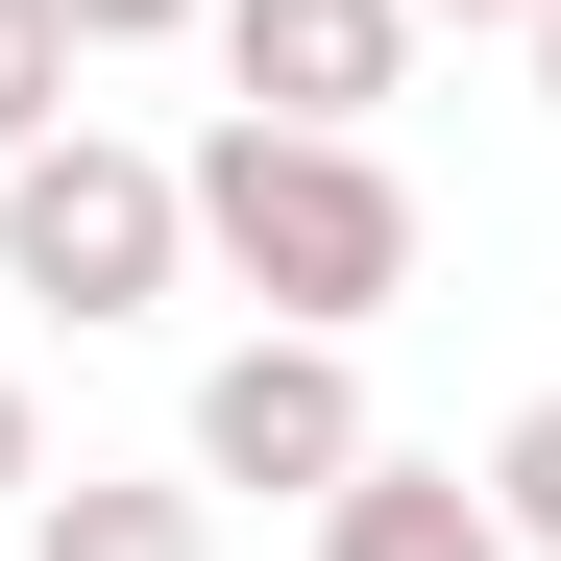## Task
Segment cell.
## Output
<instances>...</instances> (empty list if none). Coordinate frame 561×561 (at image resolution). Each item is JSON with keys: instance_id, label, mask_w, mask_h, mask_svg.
I'll use <instances>...</instances> for the list:
<instances>
[{"instance_id": "6da1fadb", "label": "cell", "mask_w": 561, "mask_h": 561, "mask_svg": "<svg viewBox=\"0 0 561 561\" xmlns=\"http://www.w3.org/2000/svg\"><path fill=\"white\" fill-rule=\"evenodd\" d=\"M171 171H196V268H220V294L318 318V342H366L415 294V171L366 123H196Z\"/></svg>"}, {"instance_id": "7a4b0ae2", "label": "cell", "mask_w": 561, "mask_h": 561, "mask_svg": "<svg viewBox=\"0 0 561 561\" xmlns=\"http://www.w3.org/2000/svg\"><path fill=\"white\" fill-rule=\"evenodd\" d=\"M171 268H196V171H171V147L49 123L25 171H0V294H49V318H171Z\"/></svg>"}, {"instance_id": "3957f363", "label": "cell", "mask_w": 561, "mask_h": 561, "mask_svg": "<svg viewBox=\"0 0 561 561\" xmlns=\"http://www.w3.org/2000/svg\"><path fill=\"white\" fill-rule=\"evenodd\" d=\"M366 439H391V415H366V366H342L318 318H268V342L196 366V489H294V513H318Z\"/></svg>"}, {"instance_id": "277c9868", "label": "cell", "mask_w": 561, "mask_h": 561, "mask_svg": "<svg viewBox=\"0 0 561 561\" xmlns=\"http://www.w3.org/2000/svg\"><path fill=\"white\" fill-rule=\"evenodd\" d=\"M220 73H244V123H391L415 0H220Z\"/></svg>"}, {"instance_id": "5b68a950", "label": "cell", "mask_w": 561, "mask_h": 561, "mask_svg": "<svg viewBox=\"0 0 561 561\" xmlns=\"http://www.w3.org/2000/svg\"><path fill=\"white\" fill-rule=\"evenodd\" d=\"M318 561H513V513H489V463H415V439H366L342 489H318Z\"/></svg>"}, {"instance_id": "8992f818", "label": "cell", "mask_w": 561, "mask_h": 561, "mask_svg": "<svg viewBox=\"0 0 561 561\" xmlns=\"http://www.w3.org/2000/svg\"><path fill=\"white\" fill-rule=\"evenodd\" d=\"M25 561H220V513H196V489H123V463H49Z\"/></svg>"}, {"instance_id": "52a82bcc", "label": "cell", "mask_w": 561, "mask_h": 561, "mask_svg": "<svg viewBox=\"0 0 561 561\" xmlns=\"http://www.w3.org/2000/svg\"><path fill=\"white\" fill-rule=\"evenodd\" d=\"M73 73H99V49H73V25H49V0H0V171H25V147L73 123Z\"/></svg>"}, {"instance_id": "ba28073f", "label": "cell", "mask_w": 561, "mask_h": 561, "mask_svg": "<svg viewBox=\"0 0 561 561\" xmlns=\"http://www.w3.org/2000/svg\"><path fill=\"white\" fill-rule=\"evenodd\" d=\"M489 513H513V561H561V391H537V415L489 439Z\"/></svg>"}, {"instance_id": "9c48e42d", "label": "cell", "mask_w": 561, "mask_h": 561, "mask_svg": "<svg viewBox=\"0 0 561 561\" xmlns=\"http://www.w3.org/2000/svg\"><path fill=\"white\" fill-rule=\"evenodd\" d=\"M49 513V415H25V366H0V537Z\"/></svg>"}, {"instance_id": "30bf717a", "label": "cell", "mask_w": 561, "mask_h": 561, "mask_svg": "<svg viewBox=\"0 0 561 561\" xmlns=\"http://www.w3.org/2000/svg\"><path fill=\"white\" fill-rule=\"evenodd\" d=\"M73 49H171V25H220V0H49Z\"/></svg>"}, {"instance_id": "8fae6325", "label": "cell", "mask_w": 561, "mask_h": 561, "mask_svg": "<svg viewBox=\"0 0 561 561\" xmlns=\"http://www.w3.org/2000/svg\"><path fill=\"white\" fill-rule=\"evenodd\" d=\"M415 25H537V0H415Z\"/></svg>"}, {"instance_id": "7c38bea8", "label": "cell", "mask_w": 561, "mask_h": 561, "mask_svg": "<svg viewBox=\"0 0 561 561\" xmlns=\"http://www.w3.org/2000/svg\"><path fill=\"white\" fill-rule=\"evenodd\" d=\"M537 99H561V0H537Z\"/></svg>"}]
</instances>
